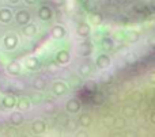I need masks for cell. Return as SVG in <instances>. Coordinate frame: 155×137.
I'll list each match as a JSON object with an SVG mask.
<instances>
[{
  "label": "cell",
  "mask_w": 155,
  "mask_h": 137,
  "mask_svg": "<svg viewBox=\"0 0 155 137\" xmlns=\"http://www.w3.org/2000/svg\"><path fill=\"white\" fill-rule=\"evenodd\" d=\"M7 72L10 73V75H12V76H16V75H19L21 73V71H22V67H21V64H19L18 61H11L10 64L7 65Z\"/></svg>",
  "instance_id": "5bb4252c"
},
{
  "label": "cell",
  "mask_w": 155,
  "mask_h": 137,
  "mask_svg": "<svg viewBox=\"0 0 155 137\" xmlns=\"http://www.w3.org/2000/svg\"><path fill=\"white\" fill-rule=\"evenodd\" d=\"M78 54L82 57H87L91 54V52H93V46H91L90 42H82L79 43V46H78Z\"/></svg>",
  "instance_id": "ba28073f"
},
{
  "label": "cell",
  "mask_w": 155,
  "mask_h": 137,
  "mask_svg": "<svg viewBox=\"0 0 155 137\" xmlns=\"http://www.w3.org/2000/svg\"><path fill=\"white\" fill-rule=\"evenodd\" d=\"M38 0H25V3H26V4H29V5H33V4H35V3H37Z\"/></svg>",
  "instance_id": "d6a6232c"
},
{
  "label": "cell",
  "mask_w": 155,
  "mask_h": 137,
  "mask_svg": "<svg viewBox=\"0 0 155 137\" xmlns=\"http://www.w3.org/2000/svg\"><path fill=\"white\" fill-rule=\"evenodd\" d=\"M91 33V29H90V24L86 23V22H80L76 27V34L82 38H87Z\"/></svg>",
  "instance_id": "8992f818"
},
{
  "label": "cell",
  "mask_w": 155,
  "mask_h": 137,
  "mask_svg": "<svg viewBox=\"0 0 155 137\" xmlns=\"http://www.w3.org/2000/svg\"><path fill=\"white\" fill-rule=\"evenodd\" d=\"M44 111H46V113L52 114L56 111V106H54L53 102H51V100H48V102H45V105H44Z\"/></svg>",
  "instance_id": "4316f807"
},
{
  "label": "cell",
  "mask_w": 155,
  "mask_h": 137,
  "mask_svg": "<svg viewBox=\"0 0 155 137\" xmlns=\"http://www.w3.org/2000/svg\"><path fill=\"white\" fill-rule=\"evenodd\" d=\"M148 42H150L151 46H154V38H150V41H148Z\"/></svg>",
  "instance_id": "74e56055"
},
{
  "label": "cell",
  "mask_w": 155,
  "mask_h": 137,
  "mask_svg": "<svg viewBox=\"0 0 155 137\" xmlns=\"http://www.w3.org/2000/svg\"><path fill=\"white\" fill-rule=\"evenodd\" d=\"M125 38L128 42H131V43H136L137 41L140 40V34L136 31V30H129V31H127L125 33Z\"/></svg>",
  "instance_id": "ffe728a7"
},
{
  "label": "cell",
  "mask_w": 155,
  "mask_h": 137,
  "mask_svg": "<svg viewBox=\"0 0 155 137\" xmlns=\"http://www.w3.org/2000/svg\"><path fill=\"white\" fill-rule=\"evenodd\" d=\"M8 2H10L11 4H16V3H19L21 0H8Z\"/></svg>",
  "instance_id": "d590c367"
},
{
  "label": "cell",
  "mask_w": 155,
  "mask_h": 137,
  "mask_svg": "<svg viewBox=\"0 0 155 137\" xmlns=\"http://www.w3.org/2000/svg\"><path fill=\"white\" fill-rule=\"evenodd\" d=\"M38 18L42 22H48L52 19V10L48 7V5H41L38 8Z\"/></svg>",
  "instance_id": "52a82bcc"
},
{
  "label": "cell",
  "mask_w": 155,
  "mask_h": 137,
  "mask_svg": "<svg viewBox=\"0 0 155 137\" xmlns=\"http://www.w3.org/2000/svg\"><path fill=\"white\" fill-rule=\"evenodd\" d=\"M124 60L127 61V64L134 65V64H136V62H137V56L134 53V52H129V53H127V54H125Z\"/></svg>",
  "instance_id": "d4e9b609"
},
{
  "label": "cell",
  "mask_w": 155,
  "mask_h": 137,
  "mask_svg": "<svg viewBox=\"0 0 155 137\" xmlns=\"http://www.w3.org/2000/svg\"><path fill=\"white\" fill-rule=\"evenodd\" d=\"M3 43H4L5 49L12 50V49H15L16 45H18V37H16L15 34H8L3 38Z\"/></svg>",
  "instance_id": "277c9868"
},
{
  "label": "cell",
  "mask_w": 155,
  "mask_h": 137,
  "mask_svg": "<svg viewBox=\"0 0 155 137\" xmlns=\"http://www.w3.org/2000/svg\"><path fill=\"white\" fill-rule=\"evenodd\" d=\"M51 34L54 40H61V38L65 37V29L61 26V24H54V26L52 27Z\"/></svg>",
  "instance_id": "7c38bea8"
},
{
  "label": "cell",
  "mask_w": 155,
  "mask_h": 137,
  "mask_svg": "<svg viewBox=\"0 0 155 137\" xmlns=\"http://www.w3.org/2000/svg\"><path fill=\"white\" fill-rule=\"evenodd\" d=\"M67 91H68V86L61 80L54 81L53 86H52V92H53L56 97H63V95L67 94Z\"/></svg>",
  "instance_id": "7a4b0ae2"
},
{
  "label": "cell",
  "mask_w": 155,
  "mask_h": 137,
  "mask_svg": "<svg viewBox=\"0 0 155 137\" xmlns=\"http://www.w3.org/2000/svg\"><path fill=\"white\" fill-rule=\"evenodd\" d=\"M16 106H18V109L19 110H22V111H26V110H29L30 109V100L27 99V98H22V99H19V100H16Z\"/></svg>",
  "instance_id": "cb8c5ba5"
},
{
  "label": "cell",
  "mask_w": 155,
  "mask_h": 137,
  "mask_svg": "<svg viewBox=\"0 0 155 137\" xmlns=\"http://www.w3.org/2000/svg\"><path fill=\"white\" fill-rule=\"evenodd\" d=\"M112 80H113V76L112 75H104V76H102V81H104L105 84L112 83Z\"/></svg>",
  "instance_id": "4dcf8cb0"
},
{
  "label": "cell",
  "mask_w": 155,
  "mask_h": 137,
  "mask_svg": "<svg viewBox=\"0 0 155 137\" xmlns=\"http://www.w3.org/2000/svg\"><path fill=\"white\" fill-rule=\"evenodd\" d=\"M25 65H26L27 69H30V71H35V69L38 68V65H40V61H38L37 57L30 56V57H27V59L25 60Z\"/></svg>",
  "instance_id": "ac0fdd59"
},
{
  "label": "cell",
  "mask_w": 155,
  "mask_h": 137,
  "mask_svg": "<svg viewBox=\"0 0 155 137\" xmlns=\"http://www.w3.org/2000/svg\"><path fill=\"white\" fill-rule=\"evenodd\" d=\"M84 88L87 90V91H90V94H94V92L97 91V83L94 80H88L87 83H86Z\"/></svg>",
  "instance_id": "83f0119b"
},
{
  "label": "cell",
  "mask_w": 155,
  "mask_h": 137,
  "mask_svg": "<svg viewBox=\"0 0 155 137\" xmlns=\"http://www.w3.org/2000/svg\"><path fill=\"white\" fill-rule=\"evenodd\" d=\"M78 125H80L82 128H88L91 125V117L90 114L84 113L82 114V116L79 117V119H78Z\"/></svg>",
  "instance_id": "44dd1931"
},
{
  "label": "cell",
  "mask_w": 155,
  "mask_h": 137,
  "mask_svg": "<svg viewBox=\"0 0 155 137\" xmlns=\"http://www.w3.org/2000/svg\"><path fill=\"white\" fill-rule=\"evenodd\" d=\"M123 114L125 117H128V118H132V117L136 116V110H135L132 106H125V107L123 109Z\"/></svg>",
  "instance_id": "484cf974"
},
{
  "label": "cell",
  "mask_w": 155,
  "mask_h": 137,
  "mask_svg": "<svg viewBox=\"0 0 155 137\" xmlns=\"http://www.w3.org/2000/svg\"><path fill=\"white\" fill-rule=\"evenodd\" d=\"M87 136V132H78V137H84Z\"/></svg>",
  "instance_id": "e575fe53"
},
{
  "label": "cell",
  "mask_w": 155,
  "mask_h": 137,
  "mask_svg": "<svg viewBox=\"0 0 155 137\" xmlns=\"http://www.w3.org/2000/svg\"><path fill=\"white\" fill-rule=\"evenodd\" d=\"M12 18H14V15L10 8H2L0 10V22L2 23H10L12 21Z\"/></svg>",
  "instance_id": "4fadbf2b"
},
{
  "label": "cell",
  "mask_w": 155,
  "mask_h": 137,
  "mask_svg": "<svg viewBox=\"0 0 155 137\" xmlns=\"http://www.w3.org/2000/svg\"><path fill=\"white\" fill-rule=\"evenodd\" d=\"M65 109H67L68 113L76 114V113H79V110L82 109V102H80L79 99H76V98H71V99H68L67 105H65Z\"/></svg>",
  "instance_id": "3957f363"
},
{
  "label": "cell",
  "mask_w": 155,
  "mask_h": 137,
  "mask_svg": "<svg viewBox=\"0 0 155 137\" xmlns=\"http://www.w3.org/2000/svg\"><path fill=\"white\" fill-rule=\"evenodd\" d=\"M110 64H112V60H110V57L107 56L106 53H101L98 54V57L95 59V65L98 69L104 71V69H107V68L110 67Z\"/></svg>",
  "instance_id": "6da1fadb"
},
{
  "label": "cell",
  "mask_w": 155,
  "mask_h": 137,
  "mask_svg": "<svg viewBox=\"0 0 155 137\" xmlns=\"http://www.w3.org/2000/svg\"><path fill=\"white\" fill-rule=\"evenodd\" d=\"M124 37H125V33H123L121 30H118V31L114 33V35H113V40L118 41V42H121V41L124 40Z\"/></svg>",
  "instance_id": "f1b7e54d"
},
{
  "label": "cell",
  "mask_w": 155,
  "mask_h": 137,
  "mask_svg": "<svg viewBox=\"0 0 155 137\" xmlns=\"http://www.w3.org/2000/svg\"><path fill=\"white\" fill-rule=\"evenodd\" d=\"M90 22L94 24V26H99V24L104 22V16L99 12H94L90 15Z\"/></svg>",
  "instance_id": "603a6c76"
},
{
  "label": "cell",
  "mask_w": 155,
  "mask_h": 137,
  "mask_svg": "<svg viewBox=\"0 0 155 137\" xmlns=\"http://www.w3.org/2000/svg\"><path fill=\"white\" fill-rule=\"evenodd\" d=\"M151 122H153V124H155V118H154V113L151 114Z\"/></svg>",
  "instance_id": "f35d334b"
},
{
  "label": "cell",
  "mask_w": 155,
  "mask_h": 137,
  "mask_svg": "<svg viewBox=\"0 0 155 137\" xmlns=\"http://www.w3.org/2000/svg\"><path fill=\"white\" fill-rule=\"evenodd\" d=\"M31 130L35 135H42L46 130V122L42 121V119H35L31 124Z\"/></svg>",
  "instance_id": "30bf717a"
},
{
  "label": "cell",
  "mask_w": 155,
  "mask_h": 137,
  "mask_svg": "<svg viewBox=\"0 0 155 137\" xmlns=\"http://www.w3.org/2000/svg\"><path fill=\"white\" fill-rule=\"evenodd\" d=\"M22 31H23V34L26 35V37H34L35 34H37V26H35L34 23H26L23 24V29H22Z\"/></svg>",
  "instance_id": "9a60e30c"
},
{
  "label": "cell",
  "mask_w": 155,
  "mask_h": 137,
  "mask_svg": "<svg viewBox=\"0 0 155 137\" xmlns=\"http://www.w3.org/2000/svg\"><path fill=\"white\" fill-rule=\"evenodd\" d=\"M10 121H11V124H12L14 126H19V125L23 124L25 118H23V116H22L19 111H14V113L10 114Z\"/></svg>",
  "instance_id": "e0dca14e"
},
{
  "label": "cell",
  "mask_w": 155,
  "mask_h": 137,
  "mask_svg": "<svg viewBox=\"0 0 155 137\" xmlns=\"http://www.w3.org/2000/svg\"><path fill=\"white\" fill-rule=\"evenodd\" d=\"M78 126V121H75V119H68L67 121V129L68 130H75Z\"/></svg>",
  "instance_id": "f546056e"
},
{
  "label": "cell",
  "mask_w": 155,
  "mask_h": 137,
  "mask_svg": "<svg viewBox=\"0 0 155 137\" xmlns=\"http://www.w3.org/2000/svg\"><path fill=\"white\" fill-rule=\"evenodd\" d=\"M15 21L18 24L23 26V24H26L30 22V14L27 12L26 10H19L18 12L15 14Z\"/></svg>",
  "instance_id": "5b68a950"
},
{
  "label": "cell",
  "mask_w": 155,
  "mask_h": 137,
  "mask_svg": "<svg viewBox=\"0 0 155 137\" xmlns=\"http://www.w3.org/2000/svg\"><path fill=\"white\" fill-rule=\"evenodd\" d=\"M95 103H99V102H102V97H99V95H95Z\"/></svg>",
  "instance_id": "836d02e7"
},
{
  "label": "cell",
  "mask_w": 155,
  "mask_h": 137,
  "mask_svg": "<svg viewBox=\"0 0 155 137\" xmlns=\"http://www.w3.org/2000/svg\"><path fill=\"white\" fill-rule=\"evenodd\" d=\"M33 88L37 90V91H44L46 88V80L41 76H37L35 79H33Z\"/></svg>",
  "instance_id": "2e32d148"
},
{
  "label": "cell",
  "mask_w": 155,
  "mask_h": 137,
  "mask_svg": "<svg viewBox=\"0 0 155 137\" xmlns=\"http://www.w3.org/2000/svg\"><path fill=\"white\" fill-rule=\"evenodd\" d=\"M101 48L105 52H112L113 48H114V42H113V40L110 37H105L101 41Z\"/></svg>",
  "instance_id": "d6986e66"
},
{
  "label": "cell",
  "mask_w": 155,
  "mask_h": 137,
  "mask_svg": "<svg viewBox=\"0 0 155 137\" xmlns=\"http://www.w3.org/2000/svg\"><path fill=\"white\" fill-rule=\"evenodd\" d=\"M78 72H79V75L83 76V78H87V76H90V73H91L90 64H87V62H84V64H80Z\"/></svg>",
  "instance_id": "7402d4cb"
},
{
  "label": "cell",
  "mask_w": 155,
  "mask_h": 137,
  "mask_svg": "<svg viewBox=\"0 0 155 137\" xmlns=\"http://www.w3.org/2000/svg\"><path fill=\"white\" fill-rule=\"evenodd\" d=\"M54 60H56L57 64H61V65L68 64L70 60H71V54H70V52H67V50H59L56 53Z\"/></svg>",
  "instance_id": "9c48e42d"
},
{
  "label": "cell",
  "mask_w": 155,
  "mask_h": 137,
  "mask_svg": "<svg viewBox=\"0 0 155 137\" xmlns=\"http://www.w3.org/2000/svg\"><path fill=\"white\" fill-rule=\"evenodd\" d=\"M2 105H3V107H5V109H14L16 106V98L10 94L4 95L2 99Z\"/></svg>",
  "instance_id": "8fae6325"
},
{
  "label": "cell",
  "mask_w": 155,
  "mask_h": 137,
  "mask_svg": "<svg viewBox=\"0 0 155 137\" xmlns=\"http://www.w3.org/2000/svg\"><path fill=\"white\" fill-rule=\"evenodd\" d=\"M54 3H57V4H63L64 3V0H53Z\"/></svg>",
  "instance_id": "8d00e7d4"
},
{
  "label": "cell",
  "mask_w": 155,
  "mask_h": 137,
  "mask_svg": "<svg viewBox=\"0 0 155 137\" xmlns=\"http://www.w3.org/2000/svg\"><path fill=\"white\" fill-rule=\"evenodd\" d=\"M124 124H125V122H124V119H121V118H118L117 121H116V126H118V128L124 126Z\"/></svg>",
  "instance_id": "1f68e13d"
}]
</instances>
